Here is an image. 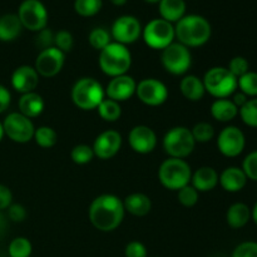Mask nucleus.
<instances>
[{"label":"nucleus","instance_id":"48","mask_svg":"<svg viewBox=\"0 0 257 257\" xmlns=\"http://www.w3.org/2000/svg\"><path fill=\"white\" fill-rule=\"evenodd\" d=\"M231 100H232L233 103H235V105L236 107L238 108V109H240L241 107H242V105H245L246 104V102H247L248 99H250V98L247 97V95L246 94H243L242 92H240V90H236L235 93H233L232 95H231Z\"/></svg>","mask_w":257,"mask_h":257},{"label":"nucleus","instance_id":"53","mask_svg":"<svg viewBox=\"0 0 257 257\" xmlns=\"http://www.w3.org/2000/svg\"><path fill=\"white\" fill-rule=\"evenodd\" d=\"M147 3H152V4H155V3H160L161 0H146Z\"/></svg>","mask_w":257,"mask_h":257},{"label":"nucleus","instance_id":"9","mask_svg":"<svg viewBox=\"0 0 257 257\" xmlns=\"http://www.w3.org/2000/svg\"><path fill=\"white\" fill-rule=\"evenodd\" d=\"M161 63L167 73L172 75H186L192 65V54L190 48L178 42H173L162 50Z\"/></svg>","mask_w":257,"mask_h":257},{"label":"nucleus","instance_id":"38","mask_svg":"<svg viewBox=\"0 0 257 257\" xmlns=\"http://www.w3.org/2000/svg\"><path fill=\"white\" fill-rule=\"evenodd\" d=\"M177 200L183 207H193L200 200V192H197V190L191 185H187L177 191Z\"/></svg>","mask_w":257,"mask_h":257},{"label":"nucleus","instance_id":"51","mask_svg":"<svg viewBox=\"0 0 257 257\" xmlns=\"http://www.w3.org/2000/svg\"><path fill=\"white\" fill-rule=\"evenodd\" d=\"M109 2L113 5H115V7H122V5H124L127 3V0H109Z\"/></svg>","mask_w":257,"mask_h":257},{"label":"nucleus","instance_id":"14","mask_svg":"<svg viewBox=\"0 0 257 257\" xmlns=\"http://www.w3.org/2000/svg\"><path fill=\"white\" fill-rule=\"evenodd\" d=\"M216 143L222 156L228 158L238 157L246 147L245 133L236 125H227L218 133Z\"/></svg>","mask_w":257,"mask_h":257},{"label":"nucleus","instance_id":"13","mask_svg":"<svg viewBox=\"0 0 257 257\" xmlns=\"http://www.w3.org/2000/svg\"><path fill=\"white\" fill-rule=\"evenodd\" d=\"M110 37L119 44L128 45L136 43L142 37V25L133 15H122L113 22Z\"/></svg>","mask_w":257,"mask_h":257},{"label":"nucleus","instance_id":"28","mask_svg":"<svg viewBox=\"0 0 257 257\" xmlns=\"http://www.w3.org/2000/svg\"><path fill=\"white\" fill-rule=\"evenodd\" d=\"M161 18L170 23H177L186 15L185 0H161L158 3Z\"/></svg>","mask_w":257,"mask_h":257},{"label":"nucleus","instance_id":"43","mask_svg":"<svg viewBox=\"0 0 257 257\" xmlns=\"http://www.w3.org/2000/svg\"><path fill=\"white\" fill-rule=\"evenodd\" d=\"M35 44L40 50H44L47 48L54 47V33L48 28H44L35 35Z\"/></svg>","mask_w":257,"mask_h":257},{"label":"nucleus","instance_id":"22","mask_svg":"<svg viewBox=\"0 0 257 257\" xmlns=\"http://www.w3.org/2000/svg\"><path fill=\"white\" fill-rule=\"evenodd\" d=\"M18 108H19V113L33 119V118H38L44 112L45 102L39 93H25V94L20 95Z\"/></svg>","mask_w":257,"mask_h":257},{"label":"nucleus","instance_id":"33","mask_svg":"<svg viewBox=\"0 0 257 257\" xmlns=\"http://www.w3.org/2000/svg\"><path fill=\"white\" fill-rule=\"evenodd\" d=\"M237 89L248 98H257V72L248 70L237 79Z\"/></svg>","mask_w":257,"mask_h":257},{"label":"nucleus","instance_id":"30","mask_svg":"<svg viewBox=\"0 0 257 257\" xmlns=\"http://www.w3.org/2000/svg\"><path fill=\"white\" fill-rule=\"evenodd\" d=\"M33 140L35 141V143H37L39 147L52 148L57 145L58 135L52 127H49V125H40V127L35 128Z\"/></svg>","mask_w":257,"mask_h":257},{"label":"nucleus","instance_id":"26","mask_svg":"<svg viewBox=\"0 0 257 257\" xmlns=\"http://www.w3.org/2000/svg\"><path fill=\"white\" fill-rule=\"evenodd\" d=\"M251 208L243 202H236L228 207L226 212V221L227 225L233 230L242 228L250 222Z\"/></svg>","mask_w":257,"mask_h":257},{"label":"nucleus","instance_id":"37","mask_svg":"<svg viewBox=\"0 0 257 257\" xmlns=\"http://www.w3.org/2000/svg\"><path fill=\"white\" fill-rule=\"evenodd\" d=\"M94 157L95 156L94 152H93L92 146L83 145V143L74 146V147L72 148V152H70V158H72V161L75 165L79 166L88 165V163L92 162Z\"/></svg>","mask_w":257,"mask_h":257},{"label":"nucleus","instance_id":"46","mask_svg":"<svg viewBox=\"0 0 257 257\" xmlns=\"http://www.w3.org/2000/svg\"><path fill=\"white\" fill-rule=\"evenodd\" d=\"M13 203V193L9 187L4 185H0V211L8 210Z\"/></svg>","mask_w":257,"mask_h":257},{"label":"nucleus","instance_id":"45","mask_svg":"<svg viewBox=\"0 0 257 257\" xmlns=\"http://www.w3.org/2000/svg\"><path fill=\"white\" fill-rule=\"evenodd\" d=\"M8 217L13 222H23L27 218V208L20 203H12L8 207Z\"/></svg>","mask_w":257,"mask_h":257},{"label":"nucleus","instance_id":"2","mask_svg":"<svg viewBox=\"0 0 257 257\" xmlns=\"http://www.w3.org/2000/svg\"><path fill=\"white\" fill-rule=\"evenodd\" d=\"M212 28L210 22L200 14H186L175 25L178 43L187 48H198L210 40Z\"/></svg>","mask_w":257,"mask_h":257},{"label":"nucleus","instance_id":"24","mask_svg":"<svg viewBox=\"0 0 257 257\" xmlns=\"http://www.w3.org/2000/svg\"><path fill=\"white\" fill-rule=\"evenodd\" d=\"M125 212L131 213L136 217H145L152 210V201L147 195L141 192H135L128 195L123 200Z\"/></svg>","mask_w":257,"mask_h":257},{"label":"nucleus","instance_id":"12","mask_svg":"<svg viewBox=\"0 0 257 257\" xmlns=\"http://www.w3.org/2000/svg\"><path fill=\"white\" fill-rule=\"evenodd\" d=\"M136 95L148 107H160L168 99V88L162 80L156 78H145L137 83Z\"/></svg>","mask_w":257,"mask_h":257},{"label":"nucleus","instance_id":"39","mask_svg":"<svg viewBox=\"0 0 257 257\" xmlns=\"http://www.w3.org/2000/svg\"><path fill=\"white\" fill-rule=\"evenodd\" d=\"M73 45H74V38H73L72 33L68 30L62 29L54 34V47L62 50L64 54L73 49Z\"/></svg>","mask_w":257,"mask_h":257},{"label":"nucleus","instance_id":"6","mask_svg":"<svg viewBox=\"0 0 257 257\" xmlns=\"http://www.w3.org/2000/svg\"><path fill=\"white\" fill-rule=\"evenodd\" d=\"M206 93L216 99L230 98L237 90V78L226 67H212L202 78Z\"/></svg>","mask_w":257,"mask_h":257},{"label":"nucleus","instance_id":"47","mask_svg":"<svg viewBox=\"0 0 257 257\" xmlns=\"http://www.w3.org/2000/svg\"><path fill=\"white\" fill-rule=\"evenodd\" d=\"M10 103H12V94H10V90L0 83V114L4 113L5 110L9 108Z\"/></svg>","mask_w":257,"mask_h":257},{"label":"nucleus","instance_id":"41","mask_svg":"<svg viewBox=\"0 0 257 257\" xmlns=\"http://www.w3.org/2000/svg\"><path fill=\"white\" fill-rule=\"evenodd\" d=\"M242 171L245 172L247 180L257 182V150L250 152L242 162Z\"/></svg>","mask_w":257,"mask_h":257},{"label":"nucleus","instance_id":"23","mask_svg":"<svg viewBox=\"0 0 257 257\" xmlns=\"http://www.w3.org/2000/svg\"><path fill=\"white\" fill-rule=\"evenodd\" d=\"M181 94L190 102H200L206 94L202 78L195 74H186L180 82Z\"/></svg>","mask_w":257,"mask_h":257},{"label":"nucleus","instance_id":"16","mask_svg":"<svg viewBox=\"0 0 257 257\" xmlns=\"http://www.w3.org/2000/svg\"><path fill=\"white\" fill-rule=\"evenodd\" d=\"M157 135L151 127L145 124L135 125L128 133L130 147L138 155L152 153L157 147Z\"/></svg>","mask_w":257,"mask_h":257},{"label":"nucleus","instance_id":"36","mask_svg":"<svg viewBox=\"0 0 257 257\" xmlns=\"http://www.w3.org/2000/svg\"><path fill=\"white\" fill-rule=\"evenodd\" d=\"M103 7L102 0H74V10L80 17H94Z\"/></svg>","mask_w":257,"mask_h":257},{"label":"nucleus","instance_id":"5","mask_svg":"<svg viewBox=\"0 0 257 257\" xmlns=\"http://www.w3.org/2000/svg\"><path fill=\"white\" fill-rule=\"evenodd\" d=\"M192 177V170L188 162L180 158L168 157L161 163L158 168L160 183L170 191H178L190 185Z\"/></svg>","mask_w":257,"mask_h":257},{"label":"nucleus","instance_id":"19","mask_svg":"<svg viewBox=\"0 0 257 257\" xmlns=\"http://www.w3.org/2000/svg\"><path fill=\"white\" fill-rule=\"evenodd\" d=\"M39 74L37 73L34 67L32 65H20L13 72L12 87L15 92L20 94L35 92L38 84H39Z\"/></svg>","mask_w":257,"mask_h":257},{"label":"nucleus","instance_id":"11","mask_svg":"<svg viewBox=\"0 0 257 257\" xmlns=\"http://www.w3.org/2000/svg\"><path fill=\"white\" fill-rule=\"evenodd\" d=\"M3 128H4V135L10 141L20 145L30 142L34 137V123L30 118L25 117L19 112L9 113L3 120Z\"/></svg>","mask_w":257,"mask_h":257},{"label":"nucleus","instance_id":"29","mask_svg":"<svg viewBox=\"0 0 257 257\" xmlns=\"http://www.w3.org/2000/svg\"><path fill=\"white\" fill-rule=\"evenodd\" d=\"M98 114L105 122H117L118 119L122 115V107H120V103L115 102V100L109 99V98L105 97L102 100L99 105L97 108Z\"/></svg>","mask_w":257,"mask_h":257},{"label":"nucleus","instance_id":"27","mask_svg":"<svg viewBox=\"0 0 257 257\" xmlns=\"http://www.w3.org/2000/svg\"><path fill=\"white\" fill-rule=\"evenodd\" d=\"M23 25L17 14H4L0 17V40L13 42L20 35Z\"/></svg>","mask_w":257,"mask_h":257},{"label":"nucleus","instance_id":"50","mask_svg":"<svg viewBox=\"0 0 257 257\" xmlns=\"http://www.w3.org/2000/svg\"><path fill=\"white\" fill-rule=\"evenodd\" d=\"M251 220L255 222V225L257 226V202L253 205V207L251 208Z\"/></svg>","mask_w":257,"mask_h":257},{"label":"nucleus","instance_id":"49","mask_svg":"<svg viewBox=\"0 0 257 257\" xmlns=\"http://www.w3.org/2000/svg\"><path fill=\"white\" fill-rule=\"evenodd\" d=\"M7 230H8V220H7V217L3 215L2 211H0V240L4 237Z\"/></svg>","mask_w":257,"mask_h":257},{"label":"nucleus","instance_id":"15","mask_svg":"<svg viewBox=\"0 0 257 257\" xmlns=\"http://www.w3.org/2000/svg\"><path fill=\"white\" fill-rule=\"evenodd\" d=\"M65 63V54L55 47L40 50L35 59L34 68L39 77L53 78L62 72Z\"/></svg>","mask_w":257,"mask_h":257},{"label":"nucleus","instance_id":"1","mask_svg":"<svg viewBox=\"0 0 257 257\" xmlns=\"http://www.w3.org/2000/svg\"><path fill=\"white\" fill-rule=\"evenodd\" d=\"M124 215L123 201L112 193H103L95 197L88 210L90 223L100 232L117 230L124 220Z\"/></svg>","mask_w":257,"mask_h":257},{"label":"nucleus","instance_id":"21","mask_svg":"<svg viewBox=\"0 0 257 257\" xmlns=\"http://www.w3.org/2000/svg\"><path fill=\"white\" fill-rule=\"evenodd\" d=\"M190 183L197 192H210L218 185L217 171L210 166H202L192 172Z\"/></svg>","mask_w":257,"mask_h":257},{"label":"nucleus","instance_id":"32","mask_svg":"<svg viewBox=\"0 0 257 257\" xmlns=\"http://www.w3.org/2000/svg\"><path fill=\"white\" fill-rule=\"evenodd\" d=\"M88 42H89L90 47L95 50H102L107 47L109 43H112V37H110V32L102 27H97L94 29L90 30L89 35H88Z\"/></svg>","mask_w":257,"mask_h":257},{"label":"nucleus","instance_id":"42","mask_svg":"<svg viewBox=\"0 0 257 257\" xmlns=\"http://www.w3.org/2000/svg\"><path fill=\"white\" fill-rule=\"evenodd\" d=\"M232 257H257L256 241H245L235 247Z\"/></svg>","mask_w":257,"mask_h":257},{"label":"nucleus","instance_id":"7","mask_svg":"<svg viewBox=\"0 0 257 257\" xmlns=\"http://www.w3.org/2000/svg\"><path fill=\"white\" fill-rule=\"evenodd\" d=\"M162 146L168 157L185 160L188 156L192 155L196 147V142L193 140L190 128L177 125L166 132Z\"/></svg>","mask_w":257,"mask_h":257},{"label":"nucleus","instance_id":"44","mask_svg":"<svg viewBox=\"0 0 257 257\" xmlns=\"http://www.w3.org/2000/svg\"><path fill=\"white\" fill-rule=\"evenodd\" d=\"M125 257H148L147 247L140 241H131L124 247Z\"/></svg>","mask_w":257,"mask_h":257},{"label":"nucleus","instance_id":"35","mask_svg":"<svg viewBox=\"0 0 257 257\" xmlns=\"http://www.w3.org/2000/svg\"><path fill=\"white\" fill-rule=\"evenodd\" d=\"M238 115L247 127L257 128V98H250L246 104L238 109Z\"/></svg>","mask_w":257,"mask_h":257},{"label":"nucleus","instance_id":"4","mask_svg":"<svg viewBox=\"0 0 257 257\" xmlns=\"http://www.w3.org/2000/svg\"><path fill=\"white\" fill-rule=\"evenodd\" d=\"M70 98L82 110H94L105 98L104 88L92 77L79 78L72 87Z\"/></svg>","mask_w":257,"mask_h":257},{"label":"nucleus","instance_id":"52","mask_svg":"<svg viewBox=\"0 0 257 257\" xmlns=\"http://www.w3.org/2000/svg\"><path fill=\"white\" fill-rule=\"evenodd\" d=\"M4 128H3V122H0V142H2V140L4 138Z\"/></svg>","mask_w":257,"mask_h":257},{"label":"nucleus","instance_id":"25","mask_svg":"<svg viewBox=\"0 0 257 257\" xmlns=\"http://www.w3.org/2000/svg\"><path fill=\"white\" fill-rule=\"evenodd\" d=\"M211 115L213 119L221 123H228L238 115V108L230 98L213 100L210 108Z\"/></svg>","mask_w":257,"mask_h":257},{"label":"nucleus","instance_id":"18","mask_svg":"<svg viewBox=\"0 0 257 257\" xmlns=\"http://www.w3.org/2000/svg\"><path fill=\"white\" fill-rule=\"evenodd\" d=\"M137 82L128 74L112 78L104 89L105 97L118 103L125 102L136 94Z\"/></svg>","mask_w":257,"mask_h":257},{"label":"nucleus","instance_id":"10","mask_svg":"<svg viewBox=\"0 0 257 257\" xmlns=\"http://www.w3.org/2000/svg\"><path fill=\"white\" fill-rule=\"evenodd\" d=\"M17 15L23 28L30 32L38 33L47 28L48 10L40 0H23Z\"/></svg>","mask_w":257,"mask_h":257},{"label":"nucleus","instance_id":"17","mask_svg":"<svg viewBox=\"0 0 257 257\" xmlns=\"http://www.w3.org/2000/svg\"><path fill=\"white\" fill-rule=\"evenodd\" d=\"M122 136L114 130H107L99 133L94 140L92 148L95 157L102 161L110 160L119 152L122 147Z\"/></svg>","mask_w":257,"mask_h":257},{"label":"nucleus","instance_id":"20","mask_svg":"<svg viewBox=\"0 0 257 257\" xmlns=\"http://www.w3.org/2000/svg\"><path fill=\"white\" fill-rule=\"evenodd\" d=\"M247 177L241 167L231 166V167L225 168L222 172L218 175V183L221 187L230 193L240 192L245 188L247 183Z\"/></svg>","mask_w":257,"mask_h":257},{"label":"nucleus","instance_id":"3","mask_svg":"<svg viewBox=\"0 0 257 257\" xmlns=\"http://www.w3.org/2000/svg\"><path fill=\"white\" fill-rule=\"evenodd\" d=\"M98 64L100 70L110 78L127 74L132 65V54L127 45L112 42L99 52Z\"/></svg>","mask_w":257,"mask_h":257},{"label":"nucleus","instance_id":"8","mask_svg":"<svg viewBox=\"0 0 257 257\" xmlns=\"http://www.w3.org/2000/svg\"><path fill=\"white\" fill-rule=\"evenodd\" d=\"M142 38L152 49L163 50L175 42V25L162 18H156L142 28Z\"/></svg>","mask_w":257,"mask_h":257},{"label":"nucleus","instance_id":"34","mask_svg":"<svg viewBox=\"0 0 257 257\" xmlns=\"http://www.w3.org/2000/svg\"><path fill=\"white\" fill-rule=\"evenodd\" d=\"M196 143H208L215 138V128L208 122H198L191 128Z\"/></svg>","mask_w":257,"mask_h":257},{"label":"nucleus","instance_id":"40","mask_svg":"<svg viewBox=\"0 0 257 257\" xmlns=\"http://www.w3.org/2000/svg\"><path fill=\"white\" fill-rule=\"evenodd\" d=\"M227 69L230 70V73L233 77H236L238 79V78L242 77L243 74H246L250 70V63H248V60L245 57L237 55V57H233L228 62Z\"/></svg>","mask_w":257,"mask_h":257},{"label":"nucleus","instance_id":"31","mask_svg":"<svg viewBox=\"0 0 257 257\" xmlns=\"http://www.w3.org/2000/svg\"><path fill=\"white\" fill-rule=\"evenodd\" d=\"M8 252L10 257H30L33 252V245L27 237H15L10 241Z\"/></svg>","mask_w":257,"mask_h":257}]
</instances>
